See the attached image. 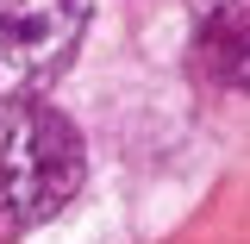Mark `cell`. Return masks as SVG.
<instances>
[{
	"label": "cell",
	"instance_id": "1",
	"mask_svg": "<svg viewBox=\"0 0 250 244\" xmlns=\"http://www.w3.org/2000/svg\"><path fill=\"white\" fill-rule=\"evenodd\" d=\"M88 176L82 132L44 100H0V244L57 219Z\"/></svg>",
	"mask_w": 250,
	"mask_h": 244
},
{
	"label": "cell",
	"instance_id": "2",
	"mask_svg": "<svg viewBox=\"0 0 250 244\" xmlns=\"http://www.w3.org/2000/svg\"><path fill=\"white\" fill-rule=\"evenodd\" d=\"M94 0H0V100H38L75 63Z\"/></svg>",
	"mask_w": 250,
	"mask_h": 244
},
{
	"label": "cell",
	"instance_id": "3",
	"mask_svg": "<svg viewBox=\"0 0 250 244\" xmlns=\"http://www.w3.org/2000/svg\"><path fill=\"white\" fill-rule=\"evenodd\" d=\"M200 63L219 88L250 94V0H213L200 19Z\"/></svg>",
	"mask_w": 250,
	"mask_h": 244
}]
</instances>
